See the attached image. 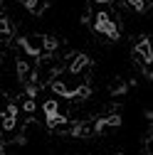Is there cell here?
I'll return each instance as SVG.
<instances>
[{
	"label": "cell",
	"instance_id": "7",
	"mask_svg": "<svg viewBox=\"0 0 153 155\" xmlns=\"http://www.w3.org/2000/svg\"><path fill=\"white\" fill-rule=\"evenodd\" d=\"M126 3L131 8H136V10H143V0H126Z\"/></svg>",
	"mask_w": 153,
	"mask_h": 155
},
{
	"label": "cell",
	"instance_id": "1",
	"mask_svg": "<svg viewBox=\"0 0 153 155\" xmlns=\"http://www.w3.org/2000/svg\"><path fill=\"white\" fill-rule=\"evenodd\" d=\"M94 30L99 35H104V37H109V40H119V27L109 17V12H97V17H94Z\"/></svg>",
	"mask_w": 153,
	"mask_h": 155
},
{
	"label": "cell",
	"instance_id": "8",
	"mask_svg": "<svg viewBox=\"0 0 153 155\" xmlns=\"http://www.w3.org/2000/svg\"><path fill=\"white\" fill-rule=\"evenodd\" d=\"M99 3H106V0H99Z\"/></svg>",
	"mask_w": 153,
	"mask_h": 155
},
{
	"label": "cell",
	"instance_id": "6",
	"mask_svg": "<svg viewBox=\"0 0 153 155\" xmlns=\"http://www.w3.org/2000/svg\"><path fill=\"white\" fill-rule=\"evenodd\" d=\"M87 62H89L87 57H84V54H79V57H76V59H74V64L69 67V71H79V69H82V67H84Z\"/></svg>",
	"mask_w": 153,
	"mask_h": 155
},
{
	"label": "cell",
	"instance_id": "2",
	"mask_svg": "<svg viewBox=\"0 0 153 155\" xmlns=\"http://www.w3.org/2000/svg\"><path fill=\"white\" fill-rule=\"evenodd\" d=\"M42 108H45V116H47V123H49V126H62V123H64V116H59L54 101H47Z\"/></svg>",
	"mask_w": 153,
	"mask_h": 155
},
{
	"label": "cell",
	"instance_id": "5",
	"mask_svg": "<svg viewBox=\"0 0 153 155\" xmlns=\"http://www.w3.org/2000/svg\"><path fill=\"white\" fill-rule=\"evenodd\" d=\"M15 113H17V108H15V106H10V108H8V113H5V118H3L5 128H12V123H15Z\"/></svg>",
	"mask_w": 153,
	"mask_h": 155
},
{
	"label": "cell",
	"instance_id": "4",
	"mask_svg": "<svg viewBox=\"0 0 153 155\" xmlns=\"http://www.w3.org/2000/svg\"><path fill=\"white\" fill-rule=\"evenodd\" d=\"M116 126H121V118H119V116H111V118H101L97 123V130L104 133V128H116Z\"/></svg>",
	"mask_w": 153,
	"mask_h": 155
},
{
	"label": "cell",
	"instance_id": "3",
	"mask_svg": "<svg viewBox=\"0 0 153 155\" xmlns=\"http://www.w3.org/2000/svg\"><path fill=\"white\" fill-rule=\"evenodd\" d=\"M136 52L141 54V62H143V67H148V64H151V59H153V54H151V42H148V40H143V42L136 47Z\"/></svg>",
	"mask_w": 153,
	"mask_h": 155
}]
</instances>
